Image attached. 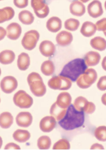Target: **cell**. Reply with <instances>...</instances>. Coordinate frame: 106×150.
Here are the masks:
<instances>
[{
  "mask_svg": "<svg viewBox=\"0 0 106 150\" xmlns=\"http://www.w3.org/2000/svg\"><path fill=\"white\" fill-rule=\"evenodd\" d=\"M90 45L93 48L100 51H103L106 49V40L100 36H97L92 39Z\"/></svg>",
  "mask_w": 106,
  "mask_h": 150,
  "instance_id": "cell-28",
  "label": "cell"
},
{
  "mask_svg": "<svg viewBox=\"0 0 106 150\" xmlns=\"http://www.w3.org/2000/svg\"><path fill=\"white\" fill-rule=\"evenodd\" d=\"M101 65L103 69L106 71V56L103 58L102 61Z\"/></svg>",
  "mask_w": 106,
  "mask_h": 150,
  "instance_id": "cell-42",
  "label": "cell"
},
{
  "mask_svg": "<svg viewBox=\"0 0 106 150\" xmlns=\"http://www.w3.org/2000/svg\"><path fill=\"white\" fill-rule=\"evenodd\" d=\"M80 24L79 21L78 20L75 18H70L65 21L64 26L66 29L73 31L78 29Z\"/></svg>",
  "mask_w": 106,
  "mask_h": 150,
  "instance_id": "cell-32",
  "label": "cell"
},
{
  "mask_svg": "<svg viewBox=\"0 0 106 150\" xmlns=\"http://www.w3.org/2000/svg\"><path fill=\"white\" fill-rule=\"evenodd\" d=\"M30 63V58L28 54L22 52L18 56L17 64L20 70H26L28 68Z\"/></svg>",
  "mask_w": 106,
  "mask_h": 150,
  "instance_id": "cell-21",
  "label": "cell"
},
{
  "mask_svg": "<svg viewBox=\"0 0 106 150\" xmlns=\"http://www.w3.org/2000/svg\"><path fill=\"white\" fill-rule=\"evenodd\" d=\"M13 100L14 104L21 108H30L33 103L32 97L23 90H20L14 95Z\"/></svg>",
  "mask_w": 106,
  "mask_h": 150,
  "instance_id": "cell-6",
  "label": "cell"
},
{
  "mask_svg": "<svg viewBox=\"0 0 106 150\" xmlns=\"http://www.w3.org/2000/svg\"><path fill=\"white\" fill-rule=\"evenodd\" d=\"M18 82L14 77L7 76L1 80L0 86L2 91L7 94L11 93L17 88Z\"/></svg>",
  "mask_w": 106,
  "mask_h": 150,
  "instance_id": "cell-9",
  "label": "cell"
},
{
  "mask_svg": "<svg viewBox=\"0 0 106 150\" xmlns=\"http://www.w3.org/2000/svg\"><path fill=\"white\" fill-rule=\"evenodd\" d=\"M48 85L51 88L54 90H66L71 87V81L69 79L62 76H54L48 82Z\"/></svg>",
  "mask_w": 106,
  "mask_h": 150,
  "instance_id": "cell-5",
  "label": "cell"
},
{
  "mask_svg": "<svg viewBox=\"0 0 106 150\" xmlns=\"http://www.w3.org/2000/svg\"><path fill=\"white\" fill-rule=\"evenodd\" d=\"M96 30L95 24L90 21H86L83 23L81 28L80 32L84 36L89 37L93 35Z\"/></svg>",
  "mask_w": 106,
  "mask_h": 150,
  "instance_id": "cell-20",
  "label": "cell"
},
{
  "mask_svg": "<svg viewBox=\"0 0 106 150\" xmlns=\"http://www.w3.org/2000/svg\"><path fill=\"white\" fill-rule=\"evenodd\" d=\"M40 37L37 31L31 30L25 33L21 41V44L24 48L31 50L35 47Z\"/></svg>",
  "mask_w": 106,
  "mask_h": 150,
  "instance_id": "cell-7",
  "label": "cell"
},
{
  "mask_svg": "<svg viewBox=\"0 0 106 150\" xmlns=\"http://www.w3.org/2000/svg\"><path fill=\"white\" fill-rule=\"evenodd\" d=\"M16 120L17 124L19 127H27L31 124L33 117L31 114L28 112H22L16 116Z\"/></svg>",
  "mask_w": 106,
  "mask_h": 150,
  "instance_id": "cell-12",
  "label": "cell"
},
{
  "mask_svg": "<svg viewBox=\"0 0 106 150\" xmlns=\"http://www.w3.org/2000/svg\"><path fill=\"white\" fill-rule=\"evenodd\" d=\"M88 103L89 102L86 98L80 96L75 99L73 105L77 110L83 111L84 112L87 107Z\"/></svg>",
  "mask_w": 106,
  "mask_h": 150,
  "instance_id": "cell-30",
  "label": "cell"
},
{
  "mask_svg": "<svg viewBox=\"0 0 106 150\" xmlns=\"http://www.w3.org/2000/svg\"><path fill=\"white\" fill-rule=\"evenodd\" d=\"M70 147V144L68 140L65 139H62L54 144L53 149H69Z\"/></svg>",
  "mask_w": 106,
  "mask_h": 150,
  "instance_id": "cell-34",
  "label": "cell"
},
{
  "mask_svg": "<svg viewBox=\"0 0 106 150\" xmlns=\"http://www.w3.org/2000/svg\"><path fill=\"white\" fill-rule=\"evenodd\" d=\"M87 68L84 59H75L65 65L59 75L67 78L72 82H75Z\"/></svg>",
  "mask_w": 106,
  "mask_h": 150,
  "instance_id": "cell-2",
  "label": "cell"
},
{
  "mask_svg": "<svg viewBox=\"0 0 106 150\" xmlns=\"http://www.w3.org/2000/svg\"><path fill=\"white\" fill-rule=\"evenodd\" d=\"M13 118L11 114L7 112L1 113L0 116V124L1 127L7 129L9 128L12 124Z\"/></svg>",
  "mask_w": 106,
  "mask_h": 150,
  "instance_id": "cell-22",
  "label": "cell"
},
{
  "mask_svg": "<svg viewBox=\"0 0 106 150\" xmlns=\"http://www.w3.org/2000/svg\"><path fill=\"white\" fill-rule=\"evenodd\" d=\"M103 33L105 36L106 37V30L103 31Z\"/></svg>",
  "mask_w": 106,
  "mask_h": 150,
  "instance_id": "cell-46",
  "label": "cell"
},
{
  "mask_svg": "<svg viewBox=\"0 0 106 150\" xmlns=\"http://www.w3.org/2000/svg\"><path fill=\"white\" fill-rule=\"evenodd\" d=\"M13 137L16 141L20 143H24L29 139L30 134L27 130L18 129L13 133Z\"/></svg>",
  "mask_w": 106,
  "mask_h": 150,
  "instance_id": "cell-24",
  "label": "cell"
},
{
  "mask_svg": "<svg viewBox=\"0 0 106 150\" xmlns=\"http://www.w3.org/2000/svg\"><path fill=\"white\" fill-rule=\"evenodd\" d=\"M104 6L105 10H106V1H105L104 4Z\"/></svg>",
  "mask_w": 106,
  "mask_h": 150,
  "instance_id": "cell-45",
  "label": "cell"
},
{
  "mask_svg": "<svg viewBox=\"0 0 106 150\" xmlns=\"http://www.w3.org/2000/svg\"><path fill=\"white\" fill-rule=\"evenodd\" d=\"M51 141L50 138L47 136L40 137L37 141V146L39 149H49L51 145Z\"/></svg>",
  "mask_w": 106,
  "mask_h": 150,
  "instance_id": "cell-31",
  "label": "cell"
},
{
  "mask_svg": "<svg viewBox=\"0 0 106 150\" xmlns=\"http://www.w3.org/2000/svg\"><path fill=\"white\" fill-rule=\"evenodd\" d=\"M87 11L89 15L93 18L100 16L103 13L102 4L98 0H94L90 3L87 6Z\"/></svg>",
  "mask_w": 106,
  "mask_h": 150,
  "instance_id": "cell-10",
  "label": "cell"
},
{
  "mask_svg": "<svg viewBox=\"0 0 106 150\" xmlns=\"http://www.w3.org/2000/svg\"><path fill=\"white\" fill-rule=\"evenodd\" d=\"M1 0H0V1H1Z\"/></svg>",
  "mask_w": 106,
  "mask_h": 150,
  "instance_id": "cell-47",
  "label": "cell"
},
{
  "mask_svg": "<svg viewBox=\"0 0 106 150\" xmlns=\"http://www.w3.org/2000/svg\"><path fill=\"white\" fill-rule=\"evenodd\" d=\"M67 109L59 107L55 102L51 106L50 110V113L58 121L61 120L64 117Z\"/></svg>",
  "mask_w": 106,
  "mask_h": 150,
  "instance_id": "cell-23",
  "label": "cell"
},
{
  "mask_svg": "<svg viewBox=\"0 0 106 150\" xmlns=\"http://www.w3.org/2000/svg\"><path fill=\"white\" fill-rule=\"evenodd\" d=\"M69 10L71 13L76 16L80 17L86 12V8L83 3L78 1H73L70 5Z\"/></svg>",
  "mask_w": 106,
  "mask_h": 150,
  "instance_id": "cell-16",
  "label": "cell"
},
{
  "mask_svg": "<svg viewBox=\"0 0 106 150\" xmlns=\"http://www.w3.org/2000/svg\"><path fill=\"white\" fill-rule=\"evenodd\" d=\"M94 135L98 140L106 141V126H102L96 128L95 131Z\"/></svg>",
  "mask_w": 106,
  "mask_h": 150,
  "instance_id": "cell-33",
  "label": "cell"
},
{
  "mask_svg": "<svg viewBox=\"0 0 106 150\" xmlns=\"http://www.w3.org/2000/svg\"><path fill=\"white\" fill-rule=\"evenodd\" d=\"M95 110V106L93 103L89 102L88 106L85 111V112L87 114L93 113Z\"/></svg>",
  "mask_w": 106,
  "mask_h": 150,
  "instance_id": "cell-38",
  "label": "cell"
},
{
  "mask_svg": "<svg viewBox=\"0 0 106 150\" xmlns=\"http://www.w3.org/2000/svg\"><path fill=\"white\" fill-rule=\"evenodd\" d=\"M97 78V74L95 70L92 68L87 69L76 81L77 86L82 89L88 88L94 83Z\"/></svg>",
  "mask_w": 106,
  "mask_h": 150,
  "instance_id": "cell-4",
  "label": "cell"
},
{
  "mask_svg": "<svg viewBox=\"0 0 106 150\" xmlns=\"http://www.w3.org/2000/svg\"><path fill=\"white\" fill-rule=\"evenodd\" d=\"M18 18L23 24L29 25L34 22L35 18L33 14L29 11L23 10L18 14Z\"/></svg>",
  "mask_w": 106,
  "mask_h": 150,
  "instance_id": "cell-26",
  "label": "cell"
},
{
  "mask_svg": "<svg viewBox=\"0 0 106 150\" xmlns=\"http://www.w3.org/2000/svg\"><path fill=\"white\" fill-rule=\"evenodd\" d=\"M5 149H19L20 147L18 145L13 143H10L7 144L5 146Z\"/></svg>",
  "mask_w": 106,
  "mask_h": 150,
  "instance_id": "cell-39",
  "label": "cell"
},
{
  "mask_svg": "<svg viewBox=\"0 0 106 150\" xmlns=\"http://www.w3.org/2000/svg\"><path fill=\"white\" fill-rule=\"evenodd\" d=\"M41 70L45 76H49L53 74L55 71V67L53 62L50 60L44 61L41 65Z\"/></svg>",
  "mask_w": 106,
  "mask_h": 150,
  "instance_id": "cell-29",
  "label": "cell"
},
{
  "mask_svg": "<svg viewBox=\"0 0 106 150\" xmlns=\"http://www.w3.org/2000/svg\"><path fill=\"white\" fill-rule=\"evenodd\" d=\"M97 86L98 88L100 91L106 90V76H102L99 79Z\"/></svg>",
  "mask_w": 106,
  "mask_h": 150,
  "instance_id": "cell-36",
  "label": "cell"
},
{
  "mask_svg": "<svg viewBox=\"0 0 106 150\" xmlns=\"http://www.w3.org/2000/svg\"><path fill=\"white\" fill-rule=\"evenodd\" d=\"M15 15V11L11 7H6L0 9V23H1L11 20Z\"/></svg>",
  "mask_w": 106,
  "mask_h": 150,
  "instance_id": "cell-25",
  "label": "cell"
},
{
  "mask_svg": "<svg viewBox=\"0 0 106 150\" xmlns=\"http://www.w3.org/2000/svg\"><path fill=\"white\" fill-rule=\"evenodd\" d=\"M97 30L98 31H104L106 30V18L98 21L95 23Z\"/></svg>",
  "mask_w": 106,
  "mask_h": 150,
  "instance_id": "cell-35",
  "label": "cell"
},
{
  "mask_svg": "<svg viewBox=\"0 0 106 150\" xmlns=\"http://www.w3.org/2000/svg\"><path fill=\"white\" fill-rule=\"evenodd\" d=\"M84 120V112L77 110L73 105L71 104L67 109L64 117L58 123L64 129L70 130L82 126Z\"/></svg>",
  "mask_w": 106,
  "mask_h": 150,
  "instance_id": "cell-1",
  "label": "cell"
},
{
  "mask_svg": "<svg viewBox=\"0 0 106 150\" xmlns=\"http://www.w3.org/2000/svg\"><path fill=\"white\" fill-rule=\"evenodd\" d=\"M101 56L98 52L90 51L86 54L84 60L88 66H93L97 65L99 62Z\"/></svg>",
  "mask_w": 106,
  "mask_h": 150,
  "instance_id": "cell-19",
  "label": "cell"
},
{
  "mask_svg": "<svg viewBox=\"0 0 106 150\" xmlns=\"http://www.w3.org/2000/svg\"><path fill=\"white\" fill-rule=\"evenodd\" d=\"M101 101L102 103L106 106V93L103 94L102 96Z\"/></svg>",
  "mask_w": 106,
  "mask_h": 150,
  "instance_id": "cell-43",
  "label": "cell"
},
{
  "mask_svg": "<svg viewBox=\"0 0 106 150\" xmlns=\"http://www.w3.org/2000/svg\"><path fill=\"white\" fill-rule=\"evenodd\" d=\"M47 28L52 33H56L59 31L62 27V21L60 18L56 16L50 18L47 21Z\"/></svg>",
  "mask_w": 106,
  "mask_h": 150,
  "instance_id": "cell-18",
  "label": "cell"
},
{
  "mask_svg": "<svg viewBox=\"0 0 106 150\" xmlns=\"http://www.w3.org/2000/svg\"><path fill=\"white\" fill-rule=\"evenodd\" d=\"M91 149H104L103 146L98 143H95L93 144L91 147Z\"/></svg>",
  "mask_w": 106,
  "mask_h": 150,
  "instance_id": "cell-40",
  "label": "cell"
},
{
  "mask_svg": "<svg viewBox=\"0 0 106 150\" xmlns=\"http://www.w3.org/2000/svg\"><path fill=\"white\" fill-rule=\"evenodd\" d=\"M6 30L7 37L13 40L18 39L22 32L21 26L15 22H13L9 24L6 27Z\"/></svg>",
  "mask_w": 106,
  "mask_h": 150,
  "instance_id": "cell-13",
  "label": "cell"
},
{
  "mask_svg": "<svg viewBox=\"0 0 106 150\" xmlns=\"http://www.w3.org/2000/svg\"><path fill=\"white\" fill-rule=\"evenodd\" d=\"M15 55L11 50H6L2 51L0 54V62L3 64H9L14 60Z\"/></svg>",
  "mask_w": 106,
  "mask_h": 150,
  "instance_id": "cell-27",
  "label": "cell"
},
{
  "mask_svg": "<svg viewBox=\"0 0 106 150\" xmlns=\"http://www.w3.org/2000/svg\"><path fill=\"white\" fill-rule=\"evenodd\" d=\"M56 40L58 45L61 46H66L71 43L73 36L71 33L63 30L57 34Z\"/></svg>",
  "mask_w": 106,
  "mask_h": 150,
  "instance_id": "cell-15",
  "label": "cell"
},
{
  "mask_svg": "<svg viewBox=\"0 0 106 150\" xmlns=\"http://www.w3.org/2000/svg\"><path fill=\"white\" fill-rule=\"evenodd\" d=\"M56 121L52 116H46L42 118L40 122V128L43 132H49L55 127Z\"/></svg>",
  "mask_w": 106,
  "mask_h": 150,
  "instance_id": "cell-11",
  "label": "cell"
},
{
  "mask_svg": "<svg viewBox=\"0 0 106 150\" xmlns=\"http://www.w3.org/2000/svg\"><path fill=\"white\" fill-rule=\"evenodd\" d=\"M7 32L2 27H0V40H1L6 35Z\"/></svg>",
  "mask_w": 106,
  "mask_h": 150,
  "instance_id": "cell-41",
  "label": "cell"
},
{
  "mask_svg": "<svg viewBox=\"0 0 106 150\" xmlns=\"http://www.w3.org/2000/svg\"><path fill=\"white\" fill-rule=\"evenodd\" d=\"M71 97L69 93L63 92L58 95L56 103L59 107L67 109L71 104Z\"/></svg>",
  "mask_w": 106,
  "mask_h": 150,
  "instance_id": "cell-17",
  "label": "cell"
},
{
  "mask_svg": "<svg viewBox=\"0 0 106 150\" xmlns=\"http://www.w3.org/2000/svg\"><path fill=\"white\" fill-rule=\"evenodd\" d=\"M27 80L30 90L34 96L41 97L45 94L46 87L42 78L38 73L35 72L31 73L28 75Z\"/></svg>",
  "mask_w": 106,
  "mask_h": 150,
  "instance_id": "cell-3",
  "label": "cell"
},
{
  "mask_svg": "<svg viewBox=\"0 0 106 150\" xmlns=\"http://www.w3.org/2000/svg\"><path fill=\"white\" fill-rule=\"evenodd\" d=\"M13 2L16 7L20 8H22L28 6V0H13Z\"/></svg>",
  "mask_w": 106,
  "mask_h": 150,
  "instance_id": "cell-37",
  "label": "cell"
},
{
  "mask_svg": "<svg viewBox=\"0 0 106 150\" xmlns=\"http://www.w3.org/2000/svg\"><path fill=\"white\" fill-rule=\"evenodd\" d=\"M31 5L35 15L39 18H45L49 14V7L44 0H31Z\"/></svg>",
  "mask_w": 106,
  "mask_h": 150,
  "instance_id": "cell-8",
  "label": "cell"
},
{
  "mask_svg": "<svg viewBox=\"0 0 106 150\" xmlns=\"http://www.w3.org/2000/svg\"><path fill=\"white\" fill-rule=\"evenodd\" d=\"M90 0H80L82 2L86 3L90 1Z\"/></svg>",
  "mask_w": 106,
  "mask_h": 150,
  "instance_id": "cell-44",
  "label": "cell"
},
{
  "mask_svg": "<svg viewBox=\"0 0 106 150\" xmlns=\"http://www.w3.org/2000/svg\"><path fill=\"white\" fill-rule=\"evenodd\" d=\"M39 49L41 54L46 57H50L53 55L56 50L54 44L51 41L45 40L40 44Z\"/></svg>",
  "mask_w": 106,
  "mask_h": 150,
  "instance_id": "cell-14",
  "label": "cell"
}]
</instances>
